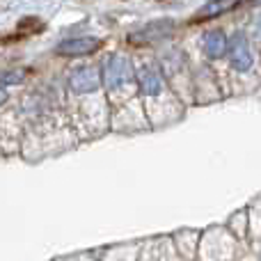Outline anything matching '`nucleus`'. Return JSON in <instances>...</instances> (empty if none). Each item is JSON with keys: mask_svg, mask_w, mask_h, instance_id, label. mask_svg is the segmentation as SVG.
Instances as JSON below:
<instances>
[{"mask_svg": "<svg viewBox=\"0 0 261 261\" xmlns=\"http://www.w3.org/2000/svg\"><path fill=\"white\" fill-rule=\"evenodd\" d=\"M254 37H257V39H261V16L257 18V23H254Z\"/></svg>", "mask_w": 261, "mask_h": 261, "instance_id": "10", "label": "nucleus"}, {"mask_svg": "<svg viewBox=\"0 0 261 261\" xmlns=\"http://www.w3.org/2000/svg\"><path fill=\"white\" fill-rule=\"evenodd\" d=\"M176 23L172 21V18H158V21H151L147 23V25H142L138 32H133V35L128 37L130 44L135 46H147V44H158V41H165L172 37V32H174Z\"/></svg>", "mask_w": 261, "mask_h": 261, "instance_id": "1", "label": "nucleus"}, {"mask_svg": "<svg viewBox=\"0 0 261 261\" xmlns=\"http://www.w3.org/2000/svg\"><path fill=\"white\" fill-rule=\"evenodd\" d=\"M101 48V39L94 37H71V39H64L58 44V55L64 58H83V55H90L94 50Z\"/></svg>", "mask_w": 261, "mask_h": 261, "instance_id": "4", "label": "nucleus"}, {"mask_svg": "<svg viewBox=\"0 0 261 261\" xmlns=\"http://www.w3.org/2000/svg\"><path fill=\"white\" fill-rule=\"evenodd\" d=\"M229 58H231V67L239 71H250L254 64V55L250 48V41L243 32H236L229 41Z\"/></svg>", "mask_w": 261, "mask_h": 261, "instance_id": "3", "label": "nucleus"}, {"mask_svg": "<svg viewBox=\"0 0 261 261\" xmlns=\"http://www.w3.org/2000/svg\"><path fill=\"white\" fill-rule=\"evenodd\" d=\"M23 78H25V73L23 71H5V73H0V90L3 87H7V85H16V83H21Z\"/></svg>", "mask_w": 261, "mask_h": 261, "instance_id": "9", "label": "nucleus"}, {"mask_svg": "<svg viewBox=\"0 0 261 261\" xmlns=\"http://www.w3.org/2000/svg\"><path fill=\"white\" fill-rule=\"evenodd\" d=\"M133 81V64L124 55H113L103 67V83L108 90H119L126 87Z\"/></svg>", "mask_w": 261, "mask_h": 261, "instance_id": "2", "label": "nucleus"}, {"mask_svg": "<svg viewBox=\"0 0 261 261\" xmlns=\"http://www.w3.org/2000/svg\"><path fill=\"white\" fill-rule=\"evenodd\" d=\"M227 50V37L222 30H211L206 32V37H204V53L208 55L211 60H218L222 58Z\"/></svg>", "mask_w": 261, "mask_h": 261, "instance_id": "7", "label": "nucleus"}, {"mask_svg": "<svg viewBox=\"0 0 261 261\" xmlns=\"http://www.w3.org/2000/svg\"><path fill=\"white\" fill-rule=\"evenodd\" d=\"M5 101H7V92L0 90V103H5Z\"/></svg>", "mask_w": 261, "mask_h": 261, "instance_id": "11", "label": "nucleus"}, {"mask_svg": "<svg viewBox=\"0 0 261 261\" xmlns=\"http://www.w3.org/2000/svg\"><path fill=\"white\" fill-rule=\"evenodd\" d=\"M239 7V3H231V0H227V3H206L202 9H199V14L193 18V23H202L206 21V18H213V16H220L222 12H231V9Z\"/></svg>", "mask_w": 261, "mask_h": 261, "instance_id": "8", "label": "nucleus"}, {"mask_svg": "<svg viewBox=\"0 0 261 261\" xmlns=\"http://www.w3.org/2000/svg\"><path fill=\"white\" fill-rule=\"evenodd\" d=\"M69 85L76 94H90L96 92L101 85V73L96 67H78L73 69L71 78H69Z\"/></svg>", "mask_w": 261, "mask_h": 261, "instance_id": "5", "label": "nucleus"}, {"mask_svg": "<svg viewBox=\"0 0 261 261\" xmlns=\"http://www.w3.org/2000/svg\"><path fill=\"white\" fill-rule=\"evenodd\" d=\"M138 83H140L142 94H147V96L161 94L163 85H165V83H163V73L156 64H144V67L138 71Z\"/></svg>", "mask_w": 261, "mask_h": 261, "instance_id": "6", "label": "nucleus"}]
</instances>
